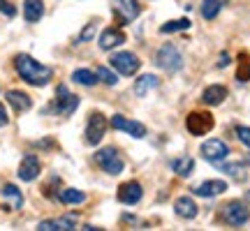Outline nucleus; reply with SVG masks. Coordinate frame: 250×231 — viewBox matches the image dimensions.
Wrapping results in <instances>:
<instances>
[{
	"label": "nucleus",
	"instance_id": "nucleus-8",
	"mask_svg": "<svg viewBox=\"0 0 250 231\" xmlns=\"http://www.w3.org/2000/svg\"><path fill=\"white\" fill-rule=\"evenodd\" d=\"M104 132H107V118L102 114H90L88 125H86V143L98 146L104 139Z\"/></svg>",
	"mask_w": 250,
	"mask_h": 231
},
{
	"label": "nucleus",
	"instance_id": "nucleus-28",
	"mask_svg": "<svg viewBox=\"0 0 250 231\" xmlns=\"http://www.w3.org/2000/svg\"><path fill=\"white\" fill-rule=\"evenodd\" d=\"M236 79L250 81V62H248V56L246 54L239 56V72H236Z\"/></svg>",
	"mask_w": 250,
	"mask_h": 231
},
{
	"label": "nucleus",
	"instance_id": "nucleus-31",
	"mask_svg": "<svg viewBox=\"0 0 250 231\" xmlns=\"http://www.w3.org/2000/svg\"><path fill=\"white\" fill-rule=\"evenodd\" d=\"M236 136H239V141H241L243 146H248V148H250V127L239 125V127H236Z\"/></svg>",
	"mask_w": 250,
	"mask_h": 231
},
{
	"label": "nucleus",
	"instance_id": "nucleus-32",
	"mask_svg": "<svg viewBox=\"0 0 250 231\" xmlns=\"http://www.w3.org/2000/svg\"><path fill=\"white\" fill-rule=\"evenodd\" d=\"M0 12H2V14H5V17H14V14H17V9H14V5H9L7 0H0Z\"/></svg>",
	"mask_w": 250,
	"mask_h": 231
},
{
	"label": "nucleus",
	"instance_id": "nucleus-19",
	"mask_svg": "<svg viewBox=\"0 0 250 231\" xmlns=\"http://www.w3.org/2000/svg\"><path fill=\"white\" fill-rule=\"evenodd\" d=\"M44 14V2L42 0H26L23 2V17L28 23H37Z\"/></svg>",
	"mask_w": 250,
	"mask_h": 231
},
{
	"label": "nucleus",
	"instance_id": "nucleus-20",
	"mask_svg": "<svg viewBox=\"0 0 250 231\" xmlns=\"http://www.w3.org/2000/svg\"><path fill=\"white\" fill-rule=\"evenodd\" d=\"M7 102L17 109L19 114H23V111H28V109L33 107V99H30V95L21 93V90H9V93H7Z\"/></svg>",
	"mask_w": 250,
	"mask_h": 231
},
{
	"label": "nucleus",
	"instance_id": "nucleus-29",
	"mask_svg": "<svg viewBox=\"0 0 250 231\" xmlns=\"http://www.w3.org/2000/svg\"><path fill=\"white\" fill-rule=\"evenodd\" d=\"M220 169L227 173V176H232V178H236V180H243L246 178V173H243V164L241 162H234V164H223Z\"/></svg>",
	"mask_w": 250,
	"mask_h": 231
},
{
	"label": "nucleus",
	"instance_id": "nucleus-34",
	"mask_svg": "<svg viewBox=\"0 0 250 231\" xmlns=\"http://www.w3.org/2000/svg\"><path fill=\"white\" fill-rule=\"evenodd\" d=\"M7 111H5V104H0V127H5L7 125Z\"/></svg>",
	"mask_w": 250,
	"mask_h": 231
},
{
	"label": "nucleus",
	"instance_id": "nucleus-22",
	"mask_svg": "<svg viewBox=\"0 0 250 231\" xmlns=\"http://www.w3.org/2000/svg\"><path fill=\"white\" fill-rule=\"evenodd\" d=\"M227 5V0H204L202 2V17L206 19V21H213L220 12H223V7Z\"/></svg>",
	"mask_w": 250,
	"mask_h": 231
},
{
	"label": "nucleus",
	"instance_id": "nucleus-17",
	"mask_svg": "<svg viewBox=\"0 0 250 231\" xmlns=\"http://www.w3.org/2000/svg\"><path fill=\"white\" fill-rule=\"evenodd\" d=\"M225 97H227V88L225 86H208V88L202 93V102L206 107H218L223 104Z\"/></svg>",
	"mask_w": 250,
	"mask_h": 231
},
{
	"label": "nucleus",
	"instance_id": "nucleus-9",
	"mask_svg": "<svg viewBox=\"0 0 250 231\" xmlns=\"http://www.w3.org/2000/svg\"><path fill=\"white\" fill-rule=\"evenodd\" d=\"M111 67L123 77H132L134 72L139 70V58L132 51H121V54L111 56Z\"/></svg>",
	"mask_w": 250,
	"mask_h": 231
},
{
	"label": "nucleus",
	"instance_id": "nucleus-26",
	"mask_svg": "<svg viewBox=\"0 0 250 231\" xmlns=\"http://www.w3.org/2000/svg\"><path fill=\"white\" fill-rule=\"evenodd\" d=\"M2 196H5L9 204H12V208H14V211H19V208L23 206V194H21L14 185H5V187H2Z\"/></svg>",
	"mask_w": 250,
	"mask_h": 231
},
{
	"label": "nucleus",
	"instance_id": "nucleus-36",
	"mask_svg": "<svg viewBox=\"0 0 250 231\" xmlns=\"http://www.w3.org/2000/svg\"><path fill=\"white\" fill-rule=\"evenodd\" d=\"M246 199H248V201H250V192H246Z\"/></svg>",
	"mask_w": 250,
	"mask_h": 231
},
{
	"label": "nucleus",
	"instance_id": "nucleus-10",
	"mask_svg": "<svg viewBox=\"0 0 250 231\" xmlns=\"http://www.w3.org/2000/svg\"><path fill=\"white\" fill-rule=\"evenodd\" d=\"M114 12L123 23H132L134 19L139 17L142 5H139V0H114Z\"/></svg>",
	"mask_w": 250,
	"mask_h": 231
},
{
	"label": "nucleus",
	"instance_id": "nucleus-33",
	"mask_svg": "<svg viewBox=\"0 0 250 231\" xmlns=\"http://www.w3.org/2000/svg\"><path fill=\"white\" fill-rule=\"evenodd\" d=\"M93 33H95V26L90 23L88 28H83V30H81V35L77 37V42H79V44H81V42H88L90 37H93Z\"/></svg>",
	"mask_w": 250,
	"mask_h": 231
},
{
	"label": "nucleus",
	"instance_id": "nucleus-30",
	"mask_svg": "<svg viewBox=\"0 0 250 231\" xmlns=\"http://www.w3.org/2000/svg\"><path fill=\"white\" fill-rule=\"evenodd\" d=\"M95 74H98V79L102 81V83H107V86H116L118 83V77L111 70H107V67H98Z\"/></svg>",
	"mask_w": 250,
	"mask_h": 231
},
{
	"label": "nucleus",
	"instance_id": "nucleus-23",
	"mask_svg": "<svg viewBox=\"0 0 250 231\" xmlns=\"http://www.w3.org/2000/svg\"><path fill=\"white\" fill-rule=\"evenodd\" d=\"M58 201L61 204H83L86 201V194L74 190V187H65V190H58Z\"/></svg>",
	"mask_w": 250,
	"mask_h": 231
},
{
	"label": "nucleus",
	"instance_id": "nucleus-21",
	"mask_svg": "<svg viewBox=\"0 0 250 231\" xmlns=\"http://www.w3.org/2000/svg\"><path fill=\"white\" fill-rule=\"evenodd\" d=\"M158 86H160V79H158V77H153V74H144V77H139L137 83H134V93H137L139 97H144L148 90L158 88Z\"/></svg>",
	"mask_w": 250,
	"mask_h": 231
},
{
	"label": "nucleus",
	"instance_id": "nucleus-12",
	"mask_svg": "<svg viewBox=\"0 0 250 231\" xmlns=\"http://www.w3.org/2000/svg\"><path fill=\"white\" fill-rule=\"evenodd\" d=\"M144 190L139 183H134V180H130V183H123V185L118 187V201L121 204H127V206H134L139 199H142Z\"/></svg>",
	"mask_w": 250,
	"mask_h": 231
},
{
	"label": "nucleus",
	"instance_id": "nucleus-7",
	"mask_svg": "<svg viewBox=\"0 0 250 231\" xmlns=\"http://www.w3.org/2000/svg\"><path fill=\"white\" fill-rule=\"evenodd\" d=\"M223 220L229 227H241L250 220V211L241 201H229L227 206H223Z\"/></svg>",
	"mask_w": 250,
	"mask_h": 231
},
{
	"label": "nucleus",
	"instance_id": "nucleus-6",
	"mask_svg": "<svg viewBox=\"0 0 250 231\" xmlns=\"http://www.w3.org/2000/svg\"><path fill=\"white\" fill-rule=\"evenodd\" d=\"M202 157H204L206 162H213V164H218V162H223L227 155H229V146L223 141V139H208V141L202 143Z\"/></svg>",
	"mask_w": 250,
	"mask_h": 231
},
{
	"label": "nucleus",
	"instance_id": "nucleus-1",
	"mask_svg": "<svg viewBox=\"0 0 250 231\" xmlns=\"http://www.w3.org/2000/svg\"><path fill=\"white\" fill-rule=\"evenodd\" d=\"M14 67H17V74L21 79L30 83V86H46L51 81V67H46L42 62H37L33 56L28 54H19L14 58Z\"/></svg>",
	"mask_w": 250,
	"mask_h": 231
},
{
	"label": "nucleus",
	"instance_id": "nucleus-3",
	"mask_svg": "<svg viewBox=\"0 0 250 231\" xmlns=\"http://www.w3.org/2000/svg\"><path fill=\"white\" fill-rule=\"evenodd\" d=\"M95 162L102 171H107L109 176H118L123 171V157L118 155L116 148H102V151L95 153Z\"/></svg>",
	"mask_w": 250,
	"mask_h": 231
},
{
	"label": "nucleus",
	"instance_id": "nucleus-16",
	"mask_svg": "<svg viewBox=\"0 0 250 231\" xmlns=\"http://www.w3.org/2000/svg\"><path fill=\"white\" fill-rule=\"evenodd\" d=\"M74 224H77V217L70 215V217H58V220H44V222H40L37 229L40 231H70V229H74Z\"/></svg>",
	"mask_w": 250,
	"mask_h": 231
},
{
	"label": "nucleus",
	"instance_id": "nucleus-27",
	"mask_svg": "<svg viewBox=\"0 0 250 231\" xmlns=\"http://www.w3.org/2000/svg\"><path fill=\"white\" fill-rule=\"evenodd\" d=\"M188 28H190V21H188V19H179V21H167V23L160 28V33L169 35V33H179V30H188Z\"/></svg>",
	"mask_w": 250,
	"mask_h": 231
},
{
	"label": "nucleus",
	"instance_id": "nucleus-4",
	"mask_svg": "<svg viewBox=\"0 0 250 231\" xmlns=\"http://www.w3.org/2000/svg\"><path fill=\"white\" fill-rule=\"evenodd\" d=\"M77 107H79V97L72 95L65 86H58V88H56L54 107H49L46 111H56V114H61V116H72L77 111Z\"/></svg>",
	"mask_w": 250,
	"mask_h": 231
},
{
	"label": "nucleus",
	"instance_id": "nucleus-18",
	"mask_svg": "<svg viewBox=\"0 0 250 231\" xmlns=\"http://www.w3.org/2000/svg\"><path fill=\"white\" fill-rule=\"evenodd\" d=\"M174 211H176V215L179 217H183V220H192V217H197V204L190 199V196H181V199H176V204H174Z\"/></svg>",
	"mask_w": 250,
	"mask_h": 231
},
{
	"label": "nucleus",
	"instance_id": "nucleus-24",
	"mask_svg": "<svg viewBox=\"0 0 250 231\" xmlns=\"http://www.w3.org/2000/svg\"><path fill=\"white\" fill-rule=\"evenodd\" d=\"M171 169H174V173H179L181 178H188L192 173V169H195V160L190 155H181L179 160H174Z\"/></svg>",
	"mask_w": 250,
	"mask_h": 231
},
{
	"label": "nucleus",
	"instance_id": "nucleus-11",
	"mask_svg": "<svg viewBox=\"0 0 250 231\" xmlns=\"http://www.w3.org/2000/svg\"><path fill=\"white\" fill-rule=\"evenodd\" d=\"M111 125H114L116 130H121V132L134 136V139H142V136H146V127H144L142 123L130 120V118H125V116H121V114H116L114 118H111Z\"/></svg>",
	"mask_w": 250,
	"mask_h": 231
},
{
	"label": "nucleus",
	"instance_id": "nucleus-14",
	"mask_svg": "<svg viewBox=\"0 0 250 231\" xmlns=\"http://www.w3.org/2000/svg\"><path fill=\"white\" fill-rule=\"evenodd\" d=\"M123 42H125V35H123V30H118V28H107L100 35V49L102 51H111V49H116Z\"/></svg>",
	"mask_w": 250,
	"mask_h": 231
},
{
	"label": "nucleus",
	"instance_id": "nucleus-2",
	"mask_svg": "<svg viewBox=\"0 0 250 231\" xmlns=\"http://www.w3.org/2000/svg\"><path fill=\"white\" fill-rule=\"evenodd\" d=\"M155 65L171 74V72H179L183 67V56H181V51L174 44H165L155 54Z\"/></svg>",
	"mask_w": 250,
	"mask_h": 231
},
{
	"label": "nucleus",
	"instance_id": "nucleus-5",
	"mask_svg": "<svg viewBox=\"0 0 250 231\" xmlns=\"http://www.w3.org/2000/svg\"><path fill=\"white\" fill-rule=\"evenodd\" d=\"M213 125H215V120L208 111H192L186 120L188 132L195 134V136H204V134H208L211 130H213Z\"/></svg>",
	"mask_w": 250,
	"mask_h": 231
},
{
	"label": "nucleus",
	"instance_id": "nucleus-35",
	"mask_svg": "<svg viewBox=\"0 0 250 231\" xmlns=\"http://www.w3.org/2000/svg\"><path fill=\"white\" fill-rule=\"evenodd\" d=\"M218 65H220V67H227V65H229V56L223 54L220 56V60H218Z\"/></svg>",
	"mask_w": 250,
	"mask_h": 231
},
{
	"label": "nucleus",
	"instance_id": "nucleus-15",
	"mask_svg": "<svg viewBox=\"0 0 250 231\" xmlns=\"http://www.w3.org/2000/svg\"><path fill=\"white\" fill-rule=\"evenodd\" d=\"M225 190H227V183L225 180H206V183H202V185H195L192 187V192H195L197 196H215V194H223Z\"/></svg>",
	"mask_w": 250,
	"mask_h": 231
},
{
	"label": "nucleus",
	"instance_id": "nucleus-25",
	"mask_svg": "<svg viewBox=\"0 0 250 231\" xmlns=\"http://www.w3.org/2000/svg\"><path fill=\"white\" fill-rule=\"evenodd\" d=\"M72 81H74V83H79V86L90 88V86H95L100 79H98V74H95V72H90V70H74Z\"/></svg>",
	"mask_w": 250,
	"mask_h": 231
},
{
	"label": "nucleus",
	"instance_id": "nucleus-13",
	"mask_svg": "<svg viewBox=\"0 0 250 231\" xmlns=\"http://www.w3.org/2000/svg\"><path fill=\"white\" fill-rule=\"evenodd\" d=\"M40 160H37V155H26L23 162H21V167H19V178L23 180V183H30V180H35L40 176Z\"/></svg>",
	"mask_w": 250,
	"mask_h": 231
}]
</instances>
